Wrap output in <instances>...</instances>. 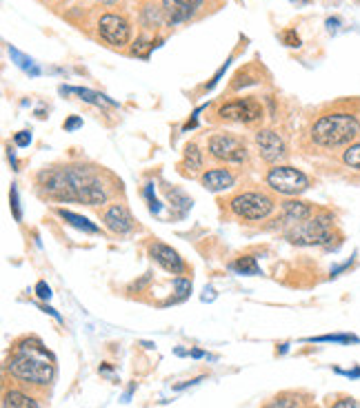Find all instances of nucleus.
<instances>
[{"label": "nucleus", "mask_w": 360, "mask_h": 408, "mask_svg": "<svg viewBox=\"0 0 360 408\" xmlns=\"http://www.w3.org/2000/svg\"><path fill=\"white\" fill-rule=\"evenodd\" d=\"M114 180L107 171L92 164H67V166H49L38 173V191L43 198L56 202H83L87 207H102L114 195L112 187L120 184H107Z\"/></svg>", "instance_id": "obj_1"}, {"label": "nucleus", "mask_w": 360, "mask_h": 408, "mask_svg": "<svg viewBox=\"0 0 360 408\" xmlns=\"http://www.w3.org/2000/svg\"><path fill=\"white\" fill-rule=\"evenodd\" d=\"M5 368L7 373H11V377L33 386H47L56 375V362L36 338H25L18 342Z\"/></svg>", "instance_id": "obj_2"}, {"label": "nucleus", "mask_w": 360, "mask_h": 408, "mask_svg": "<svg viewBox=\"0 0 360 408\" xmlns=\"http://www.w3.org/2000/svg\"><path fill=\"white\" fill-rule=\"evenodd\" d=\"M360 138V116L356 111L334 109L320 114L309 127V140L318 149H347Z\"/></svg>", "instance_id": "obj_3"}, {"label": "nucleus", "mask_w": 360, "mask_h": 408, "mask_svg": "<svg viewBox=\"0 0 360 408\" xmlns=\"http://www.w3.org/2000/svg\"><path fill=\"white\" fill-rule=\"evenodd\" d=\"M334 213L327 209H318L316 215L307 222H300V225L287 229L285 237L298 247H329L334 240Z\"/></svg>", "instance_id": "obj_4"}, {"label": "nucleus", "mask_w": 360, "mask_h": 408, "mask_svg": "<svg viewBox=\"0 0 360 408\" xmlns=\"http://www.w3.org/2000/svg\"><path fill=\"white\" fill-rule=\"evenodd\" d=\"M227 204H229V211L236 218L258 222L274 213L276 198L272 193H267L265 189H247V191L233 193L227 200Z\"/></svg>", "instance_id": "obj_5"}, {"label": "nucleus", "mask_w": 360, "mask_h": 408, "mask_svg": "<svg viewBox=\"0 0 360 408\" xmlns=\"http://www.w3.org/2000/svg\"><path fill=\"white\" fill-rule=\"evenodd\" d=\"M267 187L274 193L287 195V198H298L300 193H305L312 187V180L307 173H302L296 166L290 164H276L267 171L265 176Z\"/></svg>", "instance_id": "obj_6"}, {"label": "nucleus", "mask_w": 360, "mask_h": 408, "mask_svg": "<svg viewBox=\"0 0 360 408\" xmlns=\"http://www.w3.org/2000/svg\"><path fill=\"white\" fill-rule=\"evenodd\" d=\"M207 154L223 164H245L249 160L245 138L233 134H213L207 140Z\"/></svg>", "instance_id": "obj_7"}, {"label": "nucleus", "mask_w": 360, "mask_h": 408, "mask_svg": "<svg viewBox=\"0 0 360 408\" xmlns=\"http://www.w3.org/2000/svg\"><path fill=\"white\" fill-rule=\"evenodd\" d=\"M216 116L223 122H243V124H254L263 120V107L256 98H238L218 107Z\"/></svg>", "instance_id": "obj_8"}, {"label": "nucleus", "mask_w": 360, "mask_h": 408, "mask_svg": "<svg viewBox=\"0 0 360 408\" xmlns=\"http://www.w3.org/2000/svg\"><path fill=\"white\" fill-rule=\"evenodd\" d=\"M254 142H256L258 156L272 166L282 164V160H287V156H290L285 138L278 131H274V129H258Z\"/></svg>", "instance_id": "obj_9"}, {"label": "nucleus", "mask_w": 360, "mask_h": 408, "mask_svg": "<svg viewBox=\"0 0 360 408\" xmlns=\"http://www.w3.org/2000/svg\"><path fill=\"white\" fill-rule=\"evenodd\" d=\"M100 38L112 47H125L132 38V25L120 14H102L98 21Z\"/></svg>", "instance_id": "obj_10"}, {"label": "nucleus", "mask_w": 360, "mask_h": 408, "mask_svg": "<svg viewBox=\"0 0 360 408\" xmlns=\"http://www.w3.org/2000/svg\"><path fill=\"white\" fill-rule=\"evenodd\" d=\"M100 220L107 231H112L116 235H127L136 229V222L129 213V209L122 202H112L100 211Z\"/></svg>", "instance_id": "obj_11"}, {"label": "nucleus", "mask_w": 360, "mask_h": 408, "mask_svg": "<svg viewBox=\"0 0 360 408\" xmlns=\"http://www.w3.org/2000/svg\"><path fill=\"white\" fill-rule=\"evenodd\" d=\"M149 257L154 259V262H156L160 269H165V271L171 273V275H183V273L187 271V267H185V262H183V257L178 255V251L171 249V247H167L165 242H158V240L149 245Z\"/></svg>", "instance_id": "obj_12"}, {"label": "nucleus", "mask_w": 360, "mask_h": 408, "mask_svg": "<svg viewBox=\"0 0 360 408\" xmlns=\"http://www.w3.org/2000/svg\"><path fill=\"white\" fill-rule=\"evenodd\" d=\"M316 215V207L312 202H305V200H298V198H290L280 204V222L290 229V227H296L300 222H307L309 218Z\"/></svg>", "instance_id": "obj_13"}, {"label": "nucleus", "mask_w": 360, "mask_h": 408, "mask_svg": "<svg viewBox=\"0 0 360 408\" xmlns=\"http://www.w3.org/2000/svg\"><path fill=\"white\" fill-rule=\"evenodd\" d=\"M205 0H163V16L169 25L187 23Z\"/></svg>", "instance_id": "obj_14"}, {"label": "nucleus", "mask_w": 360, "mask_h": 408, "mask_svg": "<svg viewBox=\"0 0 360 408\" xmlns=\"http://www.w3.org/2000/svg\"><path fill=\"white\" fill-rule=\"evenodd\" d=\"M201 184L211 193H221L236 184V176L225 169V166H216V169H209L201 176Z\"/></svg>", "instance_id": "obj_15"}, {"label": "nucleus", "mask_w": 360, "mask_h": 408, "mask_svg": "<svg viewBox=\"0 0 360 408\" xmlns=\"http://www.w3.org/2000/svg\"><path fill=\"white\" fill-rule=\"evenodd\" d=\"M56 213L67 222V225L74 227V229H80V231H85V233H98V231H100L98 225H94V222H89L87 218H83V215H78V213H74V211L56 209Z\"/></svg>", "instance_id": "obj_16"}, {"label": "nucleus", "mask_w": 360, "mask_h": 408, "mask_svg": "<svg viewBox=\"0 0 360 408\" xmlns=\"http://www.w3.org/2000/svg\"><path fill=\"white\" fill-rule=\"evenodd\" d=\"M60 91L63 94H76V96H80L85 102H92V104H110V107H116V102L114 100H110L107 96H102V94H96V91H89V89H80V87H60Z\"/></svg>", "instance_id": "obj_17"}, {"label": "nucleus", "mask_w": 360, "mask_h": 408, "mask_svg": "<svg viewBox=\"0 0 360 408\" xmlns=\"http://www.w3.org/2000/svg\"><path fill=\"white\" fill-rule=\"evenodd\" d=\"M3 408H41L33 397L25 395L23 391H5Z\"/></svg>", "instance_id": "obj_18"}, {"label": "nucleus", "mask_w": 360, "mask_h": 408, "mask_svg": "<svg viewBox=\"0 0 360 408\" xmlns=\"http://www.w3.org/2000/svg\"><path fill=\"white\" fill-rule=\"evenodd\" d=\"M203 164H205V156L201 151V146L196 142H189L185 146V164L183 166H187L191 173H198V171H203Z\"/></svg>", "instance_id": "obj_19"}, {"label": "nucleus", "mask_w": 360, "mask_h": 408, "mask_svg": "<svg viewBox=\"0 0 360 408\" xmlns=\"http://www.w3.org/2000/svg\"><path fill=\"white\" fill-rule=\"evenodd\" d=\"M231 271L238 275H260V267L254 255H240L236 262H231Z\"/></svg>", "instance_id": "obj_20"}, {"label": "nucleus", "mask_w": 360, "mask_h": 408, "mask_svg": "<svg viewBox=\"0 0 360 408\" xmlns=\"http://www.w3.org/2000/svg\"><path fill=\"white\" fill-rule=\"evenodd\" d=\"M340 160H343V164L347 166V169L360 173V140L349 144L347 149L343 151V156H340Z\"/></svg>", "instance_id": "obj_21"}, {"label": "nucleus", "mask_w": 360, "mask_h": 408, "mask_svg": "<svg viewBox=\"0 0 360 408\" xmlns=\"http://www.w3.org/2000/svg\"><path fill=\"white\" fill-rule=\"evenodd\" d=\"M9 55H11L14 60H16V65H18V67L25 69L27 73H31V76H38V73H41V69L33 65V60H31V58H27V55H25V53H21L18 49L9 47Z\"/></svg>", "instance_id": "obj_22"}, {"label": "nucleus", "mask_w": 360, "mask_h": 408, "mask_svg": "<svg viewBox=\"0 0 360 408\" xmlns=\"http://www.w3.org/2000/svg\"><path fill=\"white\" fill-rule=\"evenodd\" d=\"M307 342H334V344H358L360 340L356 335H347V333H340V335H320V338H307Z\"/></svg>", "instance_id": "obj_23"}, {"label": "nucleus", "mask_w": 360, "mask_h": 408, "mask_svg": "<svg viewBox=\"0 0 360 408\" xmlns=\"http://www.w3.org/2000/svg\"><path fill=\"white\" fill-rule=\"evenodd\" d=\"M167 195H169V200H171V204H176V207H183L185 211L187 209H191V198H187L183 191L180 189H169L167 191Z\"/></svg>", "instance_id": "obj_24"}, {"label": "nucleus", "mask_w": 360, "mask_h": 408, "mask_svg": "<svg viewBox=\"0 0 360 408\" xmlns=\"http://www.w3.org/2000/svg\"><path fill=\"white\" fill-rule=\"evenodd\" d=\"M9 204H11V213L16 222H23V209H21V200H18V189L16 184H11L9 189Z\"/></svg>", "instance_id": "obj_25"}, {"label": "nucleus", "mask_w": 360, "mask_h": 408, "mask_svg": "<svg viewBox=\"0 0 360 408\" xmlns=\"http://www.w3.org/2000/svg\"><path fill=\"white\" fill-rule=\"evenodd\" d=\"M174 289H176V293H178V300H183V298H187L189 291H191V282L187 280V277L178 275L176 280H174Z\"/></svg>", "instance_id": "obj_26"}, {"label": "nucleus", "mask_w": 360, "mask_h": 408, "mask_svg": "<svg viewBox=\"0 0 360 408\" xmlns=\"http://www.w3.org/2000/svg\"><path fill=\"white\" fill-rule=\"evenodd\" d=\"M298 399L294 395H282V397H276L272 404H267L265 408H296Z\"/></svg>", "instance_id": "obj_27"}, {"label": "nucleus", "mask_w": 360, "mask_h": 408, "mask_svg": "<svg viewBox=\"0 0 360 408\" xmlns=\"http://www.w3.org/2000/svg\"><path fill=\"white\" fill-rule=\"evenodd\" d=\"M280 41L287 45V47H300V36L294 31V29H285L280 33Z\"/></svg>", "instance_id": "obj_28"}, {"label": "nucleus", "mask_w": 360, "mask_h": 408, "mask_svg": "<svg viewBox=\"0 0 360 408\" xmlns=\"http://www.w3.org/2000/svg\"><path fill=\"white\" fill-rule=\"evenodd\" d=\"M145 195H147V200H149V209H152V213H158V211H160V204H158L156 198H154V184H152V182L145 187Z\"/></svg>", "instance_id": "obj_29"}, {"label": "nucleus", "mask_w": 360, "mask_h": 408, "mask_svg": "<svg viewBox=\"0 0 360 408\" xmlns=\"http://www.w3.org/2000/svg\"><path fill=\"white\" fill-rule=\"evenodd\" d=\"M14 142H16V146H29L31 134H29V131H18V134L14 136Z\"/></svg>", "instance_id": "obj_30"}, {"label": "nucleus", "mask_w": 360, "mask_h": 408, "mask_svg": "<svg viewBox=\"0 0 360 408\" xmlns=\"http://www.w3.org/2000/svg\"><path fill=\"white\" fill-rule=\"evenodd\" d=\"M36 295H38L41 300H49L51 298V289L45 282H38V284H36Z\"/></svg>", "instance_id": "obj_31"}, {"label": "nucleus", "mask_w": 360, "mask_h": 408, "mask_svg": "<svg viewBox=\"0 0 360 408\" xmlns=\"http://www.w3.org/2000/svg\"><path fill=\"white\" fill-rule=\"evenodd\" d=\"M65 131H74V129H78V127H83V118H78V116H71L65 124Z\"/></svg>", "instance_id": "obj_32"}, {"label": "nucleus", "mask_w": 360, "mask_h": 408, "mask_svg": "<svg viewBox=\"0 0 360 408\" xmlns=\"http://www.w3.org/2000/svg\"><path fill=\"white\" fill-rule=\"evenodd\" d=\"M332 408H360V406H358V402H356V399L345 397V399H338Z\"/></svg>", "instance_id": "obj_33"}, {"label": "nucleus", "mask_w": 360, "mask_h": 408, "mask_svg": "<svg viewBox=\"0 0 360 408\" xmlns=\"http://www.w3.org/2000/svg\"><path fill=\"white\" fill-rule=\"evenodd\" d=\"M351 262H354V257H351V259H347V262H345V264H340V267H336V269L332 271V277H336V275H340V273H343V271H347V269L351 267Z\"/></svg>", "instance_id": "obj_34"}, {"label": "nucleus", "mask_w": 360, "mask_h": 408, "mask_svg": "<svg viewBox=\"0 0 360 408\" xmlns=\"http://www.w3.org/2000/svg\"><path fill=\"white\" fill-rule=\"evenodd\" d=\"M201 380H203V377H198V380H191V382H194V384H198V382H201ZM185 386H187V384H178V386H176V391H180V388H185Z\"/></svg>", "instance_id": "obj_35"}, {"label": "nucleus", "mask_w": 360, "mask_h": 408, "mask_svg": "<svg viewBox=\"0 0 360 408\" xmlns=\"http://www.w3.org/2000/svg\"><path fill=\"white\" fill-rule=\"evenodd\" d=\"M98 3H114V0H98Z\"/></svg>", "instance_id": "obj_36"}]
</instances>
